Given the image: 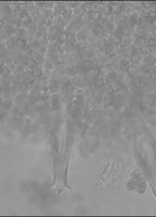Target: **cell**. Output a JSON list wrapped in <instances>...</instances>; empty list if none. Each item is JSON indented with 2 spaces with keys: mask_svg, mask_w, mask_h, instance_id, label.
<instances>
[{
  "mask_svg": "<svg viewBox=\"0 0 156 217\" xmlns=\"http://www.w3.org/2000/svg\"><path fill=\"white\" fill-rule=\"evenodd\" d=\"M154 85H155V86H156V78H155V82H154Z\"/></svg>",
  "mask_w": 156,
  "mask_h": 217,
  "instance_id": "1",
  "label": "cell"
}]
</instances>
